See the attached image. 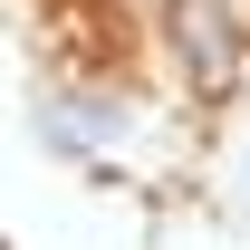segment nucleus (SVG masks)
<instances>
[{
    "instance_id": "obj_1",
    "label": "nucleus",
    "mask_w": 250,
    "mask_h": 250,
    "mask_svg": "<svg viewBox=\"0 0 250 250\" xmlns=\"http://www.w3.org/2000/svg\"><path fill=\"white\" fill-rule=\"evenodd\" d=\"M173 39H183V77L202 96H221L241 77V48H250V20L231 0H173Z\"/></svg>"
}]
</instances>
